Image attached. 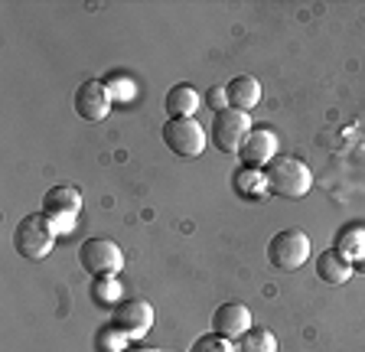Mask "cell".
I'll use <instances>...</instances> for the list:
<instances>
[{
  "mask_svg": "<svg viewBox=\"0 0 365 352\" xmlns=\"http://www.w3.org/2000/svg\"><path fill=\"white\" fill-rule=\"evenodd\" d=\"M160 134H163V144L170 147V153L186 157V160L199 157V153L205 150V140H209L196 118H167Z\"/></svg>",
  "mask_w": 365,
  "mask_h": 352,
  "instance_id": "obj_7",
  "label": "cell"
},
{
  "mask_svg": "<svg viewBox=\"0 0 365 352\" xmlns=\"http://www.w3.org/2000/svg\"><path fill=\"white\" fill-rule=\"evenodd\" d=\"M225 98H228V108H235V111H245V115H248L251 108H258V101H261L258 78L255 76H235L225 85Z\"/></svg>",
  "mask_w": 365,
  "mask_h": 352,
  "instance_id": "obj_12",
  "label": "cell"
},
{
  "mask_svg": "<svg viewBox=\"0 0 365 352\" xmlns=\"http://www.w3.org/2000/svg\"><path fill=\"white\" fill-rule=\"evenodd\" d=\"M72 105H76V115L82 118V121L95 124V121H105V118H108L114 98H111V88H108L101 78H88V82H82L76 88Z\"/></svg>",
  "mask_w": 365,
  "mask_h": 352,
  "instance_id": "obj_9",
  "label": "cell"
},
{
  "mask_svg": "<svg viewBox=\"0 0 365 352\" xmlns=\"http://www.w3.org/2000/svg\"><path fill=\"white\" fill-rule=\"evenodd\" d=\"M153 326V306L147 304L144 297H134V300H121V304L111 310V329L121 333L128 343L134 339H144Z\"/></svg>",
  "mask_w": 365,
  "mask_h": 352,
  "instance_id": "obj_8",
  "label": "cell"
},
{
  "mask_svg": "<svg viewBox=\"0 0 365 352\" xmlns=\"http://www.w3.org/2000/svg\"><path fill=\"white\" fill-rule=\"evenodd\" d=\"M310 235L300 229H284L267 242V261L277 271H297L310 261Z\"/></svg>",
  "mask_w": 365,
  "mask_h": 352,
  "instance_id": "obj_5",
  "label": "cell"
},
{
  "mask_svg": "<svg viewBox=\"0 0 365 352\" xmlns=\"http://www.w3.org/2000/svg\"><path fill=\"white\" fill-rule=\"evenodd\" d=\"M352 274H362L365 277V254L359 261H352Z\"/></svg>",
  "mask_w": 365,
  "mask_h": 352,
  "instance_id": "obj_23",
  "label": "cell"
},
{
  "mask_svg": "<svg viewBox=\"0 0 365 352\" xmlns=\"http://www.w3.org/2000/svg\"><path fill=\"white\" fill-rule=\"evenodd\" d=\"M333 252H339L342 258L349 261H359L365 254V225L362 222H346L333 238Z\"/></svg>",
  "mask_w": 365,
  "mask_h": 352,
  "instance_id": "obj_15",
  "label": "cell"
},
{
  "mask_svg": "<svg viewBox=\"0 0 365 352\" xmlns=\"http://www.w3.org/2000/svg\"><path fill=\"white\" fill-rule=\"evenodd\" d=\"M190 352H235V343H232V339L215 336L212 329H209L205 336H199L196 343L190 346Z\"/></svg>",
  "mask_w": 365,
  "mask_h": 352,
  "instance_id": "obj_19",
  "label": "cell"
},
{
  "mask_svg": "<svg viewBox=\"0 0 365 352\" xmlns=\"http://www.w3.org/2000/svg\"><path fill=\"white\" fill-rule=\"evenodd\" d=\"M251 118L245 111H235V108H225V111H215L212 115V128H209V138H212V147L222 153H238L245 144V138L251 134Z\"/></svg>",
  "mask_w": 365,
  "mask_h": 352,
  "instance_id": "obj_6",
  "label": "cell"
},
{
  "mask_svg": "<svg viewBox=\"0 0 365 352\" xmlns=\"http://www.w3.org/2000/svg\"><path fill=\"white\" fill-rule=\"evenodd\" d=\"M167 352H170V349H167Z\"/></svg>",
  "mask_w": 365,
  "mask_h": 352,
  "instance_id": "obj_24",
  "label": "cell"
},
{
  "mask_svg": "<svg viewBox=\"0 0 365 352\" xmlns=\"http://www.w3.org/2000/svg\"><path fill=\"white\" fill-rule=\"evenodd\" d=\"M43 215L56 229V235H68L82 215V192L76 186H53L43 196Z\"/></svg>",
  "mask_w": 365,
  "mask_h": 352,
  "instance_id": "obj_4",
  "label": "cell"
},
{
  "mask_svg": "<svg viewBox=\"0 0 365 352\" xmlns=\"http://www.w3.org/2000/svg\"><path fill=\"white\" fill-rule=\"evenodd\" d=\"M235 352H277V336L264 326H251L242 339H235Z\"/></svg>",
  "mask_w": 365,
  "mask_h": 352,
  "instance_id": "obj_17",
  "label": "cell"
},
{
  "mask_svg": "<svg viewBox=\"0 0 365 352\" xmlns=\"http://www.w3.org/2000/svg\"><path fill=\"white\" fill-rule=\"evenodd\" d=\"M205 101H209V108H212V115H215V111H225V108H228L225 85H222V88H209V95H205Z\"/></svg>",
  "mask_w": 365,
  "mask_h": 352,
  "instance_id": "obj_21",
  "label": "cell"
},
{
  "mask_svg": "<svg viewBox=\"0 0 365 352\" xmlns=\"http://www.w3.org/2000/svg\"><path fill=\"white\" fill-rule=\"evenodd\" d=\"M118 352H157V349H147V346H134V343H128L124 349H118Z\"/></svg>",
  "mask_w": 365,
  "mask_h": 352,
  "instance_id": "obj_22",
  "label": "cell"
},
{
  "mask_svg": "<svg viewBox=\"0 0 365 352\" xmlns=\"http://www.w3.org/2000/svg\"><path fill=\"white\" fill-rule=\"evenodd\" d=\"M264 176H267V192L281 196V200H304L313 186V173L300 157H277L264 170Z\"/></svg>",
  "mask_w": 365,
  "mask_h": 352,
  "instance_id": "obj_1",
  "label": "cell"
},
{
  "mask_svg": "<svg viewBox=\"0 0 365 352\" xmlns=\"http://www.w3.org/2000/svg\"><path fill=\"white\" fill-rule=\"evenodd\" d=\"M238 160H242V167L267 170L274 160H277V138H274L271 130H264V128L251 130L248 138H245L242 150H238Z\"/></svg>",
  "mask_w": 365,
  "mask_h": 352,
  "instance_id": "obj_11",
  "label": "cell"
},
{
  "mask_svg": "<svg viewBox=\"0 0 365 352\" xmlns=\"http://www.w3.org/2000/svg\"><path fill=\"white\" fill-rule=\"evenodd\" d=\"M14 248H16V254L26 261L49 258L56 248V229L49 225V219H46L43 212L26 215V219H20L14 229Z\"/></svg>",
  "mask_w": 365,
  "mask_h": 352,
  "instance_id": "obj_2",
  "label": "cell"
},
{
  "mask_svg": "<svg viewBox=\"0 0 365 352\" xmlns=\"http://www.w3.org/2000/svg\"><path fill=\"white\" fill-rule=\"evenodd\" d=\"M232 190L242 196V200H267L271 192H267V176L264 170H251V167H238L232 173Z\"/></svg>",
  "mask_w": 365,
  "mask_h": 352,
  "instance_id": "obj_14",
  "label": "cell"
},
{
  "mask_svg": "<svg viewBox=\"0 0 365 352\" xmlns=\"http://www.w3.org/2000/svg\"><path fill=\"white\" fill-rule=\"evenodd\" d=\"M317 277L323 284H346L352 277V264L346 258H342L339 252H333V248H327V252L317 254Z\"/></svg>",
  "mask_w": 365,
  "mask_h": 352,
  "instance_id": "obj_16",
  "label": "cell"
},
{
  "mask_svg": "<svg viewBox=\"0 0 365 352\" xmlns=\"http://www.w3.org/2000/svg\"><path fill=\"white\" fill-rule=\"evenodd\" d=\"M91 300L98 306H118L121 304V287H118V277H111V281H95L91 284Z\"/></svg>",
  "mask_w": 365,
  "mask_h": 352,
  "instance_id": "obj_18",
  "label": "cell"
},
{
  "mask_svg": "<svg viewBox=\"0 0 365 352\" xmlns=\"http://www.w3.org/2000/svg\"><path fill=\"white\" fill-rule=\"evenodd\" d=\"M78 264L95 281H111L124 268V252L114 245L111 238H85L78 245Z\"/></svg>",
  "mask_w": 365,
  "mask_h": 352,
  "instance_id": "obj_3",
  "label": "cell"
},
{
  "mask_svg": "<svg viewBox=\"0 0 365 352\" xmlns=\"http://www.w3.org/2000/svg\"><path fill=\"white\" fill-rule=\"evenodd\" d=\"M199 105H202V98H199V92L190 82L173 85L167 92V98H163V108H167L170 118H192L199 111Z\"/></svg>",
  "mask_w": 365,
  "mask_h": 352,
  "instance_id": "obj_13",
  "label": "cell"
},
{
  "mask_svg": "<svg viewBox=\"0 0 365 352\" xmlns=\"http://www.w3.org/2000/svg\"><path fill=\"white\" fill-rule=\"evenodd\" d=\"M105 85L111 88V98L114 101H130V98H134V92H137V85L130 82V78H124V76H108Z\"/></svg>",
  "mask_w": 365,
  "mask_h": 352,
  "instance_id": "obj_20",
  "label": "cell"
},
{
  "mask_svg": "<svg viewBox=\"0 0 365 352\" xmlns=\"http://www.w3.org/2000/svg\"><path fill=\"white\" fill-rule=\"evenodd\" d=\"M255 326L251 323V310L245 304H238V300H225V304H219L212 310V333L222 339H242L248 329Z\"/></svg>",
  "mask_w": 365,
  "mask_h": 352,
  "instance_id": "obj_10",
  "label": "cell"
}]
</instances>
